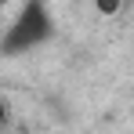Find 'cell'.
<instances>
[{
    "mask_svg": "<svg viewBox=\"0 0 134 134\" xmlns=\"http://www.w3.org/2000/svg\"><path fill=\"white\" fill-rule=\"evenodd\" d=\"M51 11H47L40 0H29L22 11L11 18V25L0 33V54L4 58H15V54H25V51H33V47H40L51 36Z\"/></svg>",
    "mask_w": 134,
    "mask_h": 134,
    "instance_id": "obj_1",
    "label": "cell"
},
{
    "mask_svg": "<svg viewBox=\"0 0 134 134\" xmlns=\"http://www.w3.org/2000/svg\"><path fill=\"white\" fill-rule=\"evenodd\" d=\"M98 11L102 15H116L120 11V0H98Z\"/></svg>",
    "mask_w": 134,
    "mask_h": 134,
    "instance_id": "obj_2",
    "label": "cell"
},
{
    "mask_svg": "<svg viewBox=\"0 0 134 134\" xmlns=\"http://www.w3.org/2000/svg\"><path fill=\"white\" fill-rule=\"evenodd\" d=\"M4 123H7V109L0 105V127H4Z\"/></svg>",
    "mask_w": 134,
    "mask_h": 134,
    "instance_id": "obj_3",
    "label": "cell"
}]
</instances>
